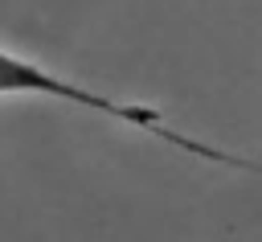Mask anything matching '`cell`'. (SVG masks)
Segmentation results:
<instances>
[{
  "mask_svg": "<svg viewBox=\"0 0 262 242\" xmlns=\"http://www.w3.org/2000/svg\"><path fill=\"white\" fill-rule=\"evenodd\" d=\"M12 94H33V98H61L66 107H82L90 115H102V119H115L131 131H143L184 156H196V160H209V164H221V168H237V172H254L262 176V160H250V156H237V152H225L209 139H192L188 131H180L160 107H147V103H123V98H111L102 90H90L82 82H70L66 74H53L49 66L33 62V57H20L12 49L0 45V98H12Z\"/></svg>",
  "mask_w": 262,
  "mask_h": 242,
  "instance_id": "cell-1",
  "label": "cell"
}]
</instances>
